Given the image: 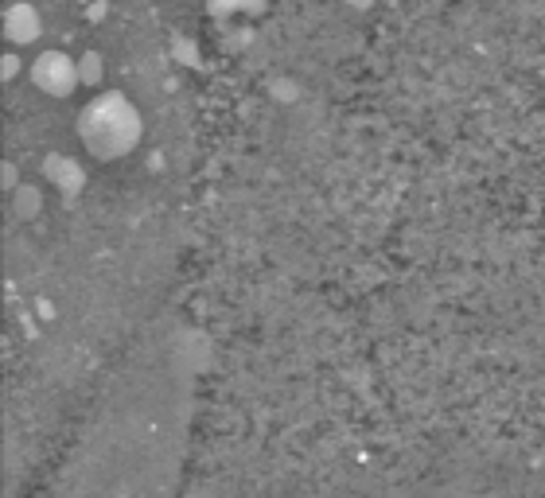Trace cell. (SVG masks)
Segmentation results:
<instances>
[{
    "label": "cell",
    "mask_w": 545,
    "mask_h": 498,
    "mask_svg": "<svg viewBox=\"0 0 545 498\" xmlns=\"http://www.w3.org/2000/svg\"><path fill=\"white\" fill-rule=\"evenodd\" d=\"M16 74H20V55H16V51H8V55L0 59V78H4V82H12Z\"/></svg>",
    "instance_id": "cell-8"
},
{
    "label": "cell",
    "mask_w": 545,
    "mask_h": 498,
    "mask_svg": "<svg viewBox=\"0 0 545 498\" xmlns=\"http://www.w3.org/2000/svg\"><path fill=\"white\" fill-rule=\"evenodd\" d=\"M12 211H16V218H36L39 211H43V195H39L36 187H16L12 191Z\"/></svg>",
    "instance_id": "cell-6"
},
{
    "label": "cell",
    "mask_w": 545,
    "mask_h": 498,
    "mask_svg": "<svg viewBox=\"0 0 545 498\" xmlns=\"http://www.w3.org/2000/svg\"><path fill=\"white\" fill-rule=\"evenodd\" d=\"M28 78H32V86H36L39 94H47V98H55V102H63V98H71L74 90L82 86V78H78V59H71L67 51H39V59L28 63Z\"/></svg>",
    "instance_id": "cell-2"
},
{
    "label": "cell",
    "mask_w": 545,
    "mask_h": 498,
    "mask_svg": "<svg viewBox=\"0 0 545 498\" xmlns=\"http://www.w3.org/2000/svg\"><path fill=\"white\" fill-rule=\"evenodd\" d=\"M16 187H24V183H20V172H16V164H4V191L12 195Z\"/></svg>",
    "instance_id": "cell-9"
},
{
    "label": "cell",
    "mask_w": 545,
    "mask_h": 498,
    "mask_svg": "<svg viewBox=\"0 0 545 498\" xmlns=\"http://www.w3.org/2000/svg\"><path fill=\"white\" fill-rule=\"evenodd\" d=\"M78 78H82V86H102V78H106V59H102L98 51L78 55Z\"/></svg>",
    "instance_id": "cell-7"
},
{
    "label": "cell",
    "mask_w": 545,
    "mask_h": 498,
    "mask_svg": "<svg viewBox=\"0 0 545 498\" xmlns=\"http://www.w3.org/2000/svg\"><path fill=\"white\" fill-rule=\"evenodd\" d=\"M43 179H47L51 187H59L63 195H78V191L86 187L82 164L71 160V156H63V152H51V156L43 160Z\"/></svg>",
    "instance_id": "cell-4"
},
{
    "label": "cell",
    "mask_w": 545,
    "mask_h": 498,
    "mask_svg": "<svg viewBox=\"0 0 545 498\" xmlns=\"http://www.w3.org/2000/svg\"><path fill=\"white\" fill-rule=\"evenodd\" d=\"M347 8H359V12H366V8H374V0H343Z\"/></svg>",
    "instance_id": "cell-10"
},
{
    "label": "cell",
    "mask_w": 545,
    "mask_h": 498,
    "mask_svg": "<svg viewBox=\"0 0 545 498\" xmlns=\"http://www.w3.org/2000/svg\"><path fill=\"white\" fill-rule=\"evenodd\" d=\"M39 36H43V16H39L36 4L16 0V4L4 8V39H8L12 47H28V43H36Z\"/></svg>",
    "instance_id": "cell-3"
},
{
    "label": "cell",
    "mask_w": 545,
    "mask_h": 498,
    "mask_svg": "<svg viewBox=\"0 0 545 498\" xmlns=\"http://www.w3.org/2000/svg\"><path fill=\"white\" fill-rule=\"evenodd\" d=\"M265 8V0H211V16L230 20V16H254Z\"/></svg>",
    "instance_id": "cell-5"
},
{
    "label": "cell",
    "mask_w": 545,
    "mask_h": 498,
    "mask_svg": "<svg viewBox=\"0 0 545 498\" xmlns=\"http://www.w3.org/2000/svg\"><path fill=\"white\" fill-rule=\"evenodd\" d=\"M145 133V121H141V109L133 106L125 94H98L90 98L82 113H78V137L86 144L90 156L98 160H121L129 156Z\"/></svg>",
    "instance_id": "cell-1"
}]
</instances>
